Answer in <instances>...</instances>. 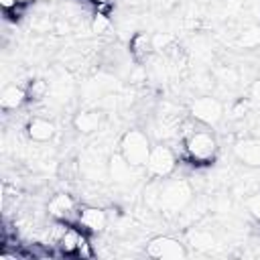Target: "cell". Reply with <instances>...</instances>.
I'll return each instance as SVG.
<instances>
[{
    "mask_svg": "<svg viewBox=\"0 0 260 260\" xmlns=\"http://www.w3.org/2000/svg\"><path fill=\"white\" fill-rule=\"evenodd\" d=\"M47 213H49L51 219L67 221V223H75L77 225L79 205L69 193H55L47 203Z\"/></svg>",
    "mask_w": 260,
    "mask_h": 260,
    "instance_id": "7",
    "label": "cell"
},
{
    "mask_svg": "<svg viewBox=\"0 0 260 260\" xmlns=\"http://www.w3.org/2000/svg\"><path fill=\"white\" fill-rule=\"evenodd\" d=\"M258 43H260V28H256V26H248L246 30H242L238 35V45L244 49H252Z\"/></svg>",
    "mask_w": 260,
    "mask_h": 260,
    "instance_id": "18",
    "label": "cell"
},
{
    "mask_svg": "<svg viewBox=\"0 0 260 260\" xmlns=\"http://www.w3.org/2000/svg\"><path fill=\"white\" fill-rule=\"evenodd\" d=\"M108 28H110V18L104 12H95L91 18V30L95 35H104V32H108Z\"/></svg>",
    "mask_w": 260,
    "mask_h": 260,
    "instance_id": "20",
    "label": "cell"
},
{
    "mask_svg": "<svg viewBox=\"0 0 260 260\" xmlns=\"http://www.w3.org/2000/svg\"><path fill=\"white\" fill-rule=\"evenodd\" d=\"M246 209H248V213H250L256 221H260V191L252 193V195L246 199Z\"/></svg>",
    "mask_w": 260,
    "mask_h": 260,
    "instance_id": "21",
    "label": "cell"
},
{
    "mask_svg": "<svg viewBox=\"0 0 260 260\" xmlns=\"http://www.w3.org/2000/svg\"><path fill=\"white\" fill-rule=\"evenodd\" d=\"M73 126L75 130H79L81 134H93L100 130L102 126V114L98 110H81L75 114L73 118Z\"/></svg>",
    "mask_w": 260,
    "mask_h": 260,
    "instance_id": "13",
    "label": "cell"
},
{
    "mask_svg": "<svg viewBox=\"0 0 260 260\" xmlns=\"http://www.w3.org/2000/svg\"><path fill=\"white\" fill-rule=\"evenodd\" d=\"M0 2H2V8L6 12H16V10H20L22 6H26L32 0H0Z\"/></svg>",
    "mask_w": 260,
    "mask_h": 260,
    "instance_id": "22",
    "label": "cell"
},
{
    "mask_svg": "<svg viewBox=\"0 0 260 260\" xmlns=\"http://www.w3.org/2000/svg\"><path fill=\"white\" fill-rule=\"evenodd\" d=\"M234 154L248 167H260V138H244L236 142Z\"/></svg>",
    "mask_w": 260,
    "mask_h": 260,
    "instance_id": "11",
    "label": "cell"
},
{
    "mask_svg": "<svg viewBox=\"0 0 260 260\" xmlns=\"http://www.w3.org/2000/svg\"><path fill=\"white\" fill-rule=\"evenodd\" d=\"M130 53L136 61H144L150 57V53H154L152 49V35L146 32H136L130 39Z\"/></svg>",
    "mask_w": 260,
    "mask_h": 260,
    "instance_id": "15",
    "label": "cell"
},
{
    "mask_svg": "<svg viewBox=\"0 0 260 260\" xmlns=\"http://www.w3.org/2000/svg\"><path fill=\"white\" fill-rule=\"evenodd\" d=\"M108 211L104 207L98 205H83L79 207V215H77V225L87 232L89 236H98L108 228Z\"/></svg>",
    "mask_w": 260,
    "mask_h": 260,
    "instance_id": "8",
    "label": "cell"
},
{
    "mask_svg": "<svg viewBox=\"0 0 260 260\" xmlns=\"http://www.w3.org/2000/svg\"><path fill=\"white\" fill-rule=\"evenodd\" d=\"M26 93H28V100L39 102V100L47 98V93H49V83H47L45 79H32V81H28V85H26Z\"/></svg>",
    "mask_w": 260,
    "mask_h": 260,
    "instance_id": "16",
    "label": "cell"
},
{
    "mask_svg": "<svg viewBox=\"0 0 260 260\" xmlns=\"http://www.w3.org/2000/svg\"><path fill=\"white\" fill-rule=\"evenodd\" d=\"M93 256H95V248L91 244V236L87 232H81V238H79V244H77V250H75V258L87 260V258H93Z\"/></svg>",
    "mask_w": 260,
    "mask_h": 260,
    "instance_id": "17",
    "label": "cell"
},
{
    "mask_svg": "<svg viewBox=\"0 0 260 260\" xmlns=\"http://www.w3.org/2000/svg\"><path fill=\"white\" fill-rule=\"evenodd\" d=\"M191 118L203 126H215L223 118V106L213 95H201L191 104Z\"/></svg>",
    "mask_w": 260,
    "mask_h": 260,
    "instance_id": "6",
    "label": "cell"
},
{
    "mask_svg": "<svg viewBox=\"0 0 260 260\" xmlns=\"http://www.w3.org/2000/svg\"><path fill=\"white\" fill-rule=\"evenodd\" d=\"M89 2H93V4L98 6V8H104V6H108V4L112 2V0H89Z\"/></svg>",
    "mask_w": 260,
    "mask_h": 260,
    "instance_id": "24",
    "label": "cell"
},
{
    "mask_svg": "<svg viewBox=\"0 0 260 260\" xmlns=\"http://www.w3.org/2000/svg\"><path fill=\"white\" fill-rule=\"evenodd\" d=\"M193 201V187L185 179H154L144 189L146 207L160 211L167 217H179Z\"/></svg>",
    "mask_w": 260,
    "mask_h": 260,
    "instance_id": "1",
    "label": "cell"
},
{
    "mask_svg": "<svg viewBox=\"0 0 260 260\" xmlns=\"http://www.w3.org/2000/svg\"><path fill=\"white\" fill-rule=\"evenodd\" d=\"M26 100H28L26 87L16 85V83L6 85V87L2 89V93H0V106H2L4 110H18Z\"/></svg>",
    "mask_w": 260,
    "mask_h": 260,
    "instance_id": "12",
    "label": "cell"
},
{
    "mask_svg": "<svg viewBox=\"0 0 260 260\" xmlns=\"http://www.w3.org/2000/svg\"><path fill=\"white\" fill-rule=\"evenodd\" d=\"M185 130H179L185 158L193 165H207L217 156V140L215 136L195 120L193 124H185Z\"/></svg>",
    "mask_w": 260,
    "mask_h": 260,
    "instance_id": "2",
    "label": "cell"
},
{
    "mask_svg": "<svg viewBox=\"0 0 260 260\" xmlns=\"http://www.w3.org/2000/svg\"><path fill=\"white\" fill-rule=\"evenodd\" d=\"M118 146H120L118 152H120L130 165H134V167H138V169L146 167V160H148V154H150V148H152L150 138H148L146 132H142L140 128H130V130H126V132L122 134Z\"/></svg>",
    "mask_w": 260,
    "mask_h": 260,
    "instance_id": "3",
    "label": "cell"
},
{
    "mask_svg": "<svg viewBox=\"0 0 260 260\" xmlns=\"http://www.w3.org/2000/svg\"><path fill=\"white\" fill-rule=\"evenodd\" d=\"M187 242L199 252H211L217 246V238L209 230H203V228H191L187 232Z\"/></svg>",
    "mask_w": 260,
    "mask_h": 260,
    "instance_id": "14",
    "label": "cell"
},
{
    "mask_svg": "<svg viewBox=\"0 0 260 260\" xmlns=\"http://www.w3.org/2000/svg\"><path fill=\"white\" fill-rule=\"evenodd\" d=\"M250 93H252V98H254L256 102H260V79H258V81H254V85H252Z\"/></svg>",
    "mask_w": 260,
    "mask_h": 260,
    "instance_id": "23",
    "label": "cell"
},
{
    "mask_svg": "<svg viewBox=\"0 0 260 260\" xmlns=\"http://www.w3.org/2000/svg\"><path fill=\"white\" fill-rule=\"evenodd\" d=\"M177 162L179 160H177L175 150L167 142H156L150 148V154H148V160H146L144 169L154 179H167V177H171L175 173Z\"/></svg>",
    "mask_w": 260,
    "mask_h": 260,
    "instance_id": "4",
    "label": "cell"
},
{
    "mask_svg": "<svg viewBox=\"0 0 260 260\" xmlns=\"http://www.w3.org/2000/svg\"><path fill=\"white\" fill-rule=\"evenodd\" d=\"M146 256L156 260H179L187 256L185 244L173 236H154L146 242Z\"/></svg>",
    "mask_w": 260,
    "mask_h": 260,
    "instance_id": "5",
    "label": "cell"
},
{
    "mask_svg": "<svg viewBox=\"0 0 260 260\" xmlns=\"http://www.w3.org/2000/svg\"><path fill=\"white\" fill-rule=\"evenodd\" d=\"M108 175H110V179L116 183V185H122V187H128V185H132L134 183V179H136V173H138V167H134V165H130L120 152H116V154H112L110 156V160H108Z\"/></svg>",
    "mask_w": 260,
    "mask_h": 260,
    "instance_id": "9",
    "label": "cell"
},
{
    "mask_svg": "<svg viewBox=\"0 0 260 260\" xmlns=\"http://www.w3.org/2000/svg\"><path fill=\"white\" fill-rule=\"evenodd\" d=\"M173 43H175V39L169 32H156V35H152V49L156 53H162L167 49H173Z\"/></svg>",
    "mask_w": 260,
    "mask_h": 260,
    "instance_id": "19",
    "label": "cell"
},
{
    "mask_svg": "<svg viewBox=\"0 0 260 260\" xmlns=\"http://www.w3.org/2000/svg\"><path fill=\"white\" fill-rule=\"evenodd\" d=\"M57 134V128H55V122H51L49 118H43V116H35L26 122V136L28 140L32 142H49L53 140V136Z\"/></svg>",
    "mask_w": 260,
    "mask_h": 260,
    "instance_id": "10",
    "label": "cell"
}]
</instances>
